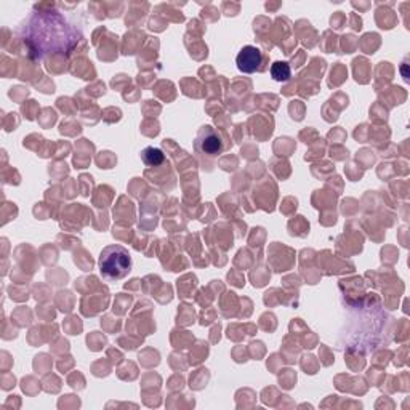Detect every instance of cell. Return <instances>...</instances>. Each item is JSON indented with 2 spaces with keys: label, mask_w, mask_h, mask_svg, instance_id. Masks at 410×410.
Here are the masks:
<instances>
[{
  "label": "cell",
  "mask_w": 410,
  "mask_h": 410,
  "mask_svg": "<svg viewBox=\"0 0 410 410\" xmlns=\"http://www.w3.org/2000/svg\"><path fill=\"white\" fill-rule=\"evenodd\" d=\"M98 266L103 279L115 282L130 274L133 261H131L130 252L125 247L114 244L104 247L103 252L100 253Z\"/></svg>",
  "instance_id": "1"
},
{
  "label": "cell",
  "mask_w": 410,
  "mask_h": 410,
  "mask_svg": "<svg viewBox=\"0 0 410 410\" xmlns=\"http://www.w3.org/2000/svg\"><path fill=\"white\" fill-rule=\"evenodd\" d=\"M194 148L197 153L207 156V158H218L223 149H225V143H223L218 130L214 129L212 125H204L197 131Z\"/></svg>",
  "instance_id": "2"
},
{
  "label": "cell",
  "mask_w": 410,
  "mask_h": 410,
  "mask_svg": "<svg viewBox=\"0 0 410 410\" xmlns=\"http://www.w3.org/2000/svg\"><path fill=\"white\" fill-rule=\"evenodd\" d=\"M261 62H263L261 50L255 47V45H245L236 58L237 68H239L241 73L244 74H253L255 71L260 69Z\"/></svg>",
  "instance_id": "3"
},
{
  "label": "cell",
  "mask_w": 410,
  "mask_h": 410,
  "mask_svg": "<svg viewBox=\"0 0 410 410\" xmlns=\"http://www.w3.org/2000/svg\"><path fill=\"white\" fill-rule=\"evenodd\" d=\"M271 75H272V79L276 80V82H287V80L290 79V75H292L290 66H288V63H286V62L272 63Z\"/></svg>",
  "instance_id": "5"
},
{
  "label": "cell",
  "mask_w": 410,
  "mask_h": 410,
  "mask_svg": "<svg viewBox=\"0 0 410 410\" xmlns=\"http://www.w3.org/2000/svg\"><path fill=\"white\" fill-rule=\"evenodd\" d=\"M141 159L148 167H159L164 164L165 160V154L164 151L159 148H154V146H148L141 151Z\"/></svg>",
  "instance_id": "4"
}]
</instances>
